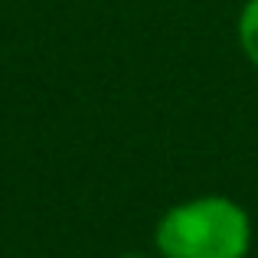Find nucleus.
<instances>
[{"mask_svg":"<svg viewBox=\"0 0 258 258\" xmlns=\"http://www.w3.org/2000/svg\"><path fill=\"white\" fill-rule=\"evenodd\" d=\"M252 216L226 193L180 200L154 226V252L160 258H248Z\"/></svg>","mask_w":258,"mask_h":258,"instance_id":"f257e3e1","label":"nucleus"},{"mask_svg":"<svg viewBox=\"0 0 258 258\" xmlns=\"http://www.w3.org/2000/svg\"><path fill=\"white\" fill-rule=\"evenodd\" d=\"M235 39H239L242 56L258 69V0H245L235 20Z\"/></svg>","mask_w":258,"mask_h":258,"instance_id":"f03ea898","label":"nucleus"},{"mask_svg":"<svg viewBox=\"0 0 258 258\" xmlns=\"http://www.w3.org/2000/svg\"><path fill=\"white\" fill-rule=\"evenodd\" d=\"M118 258H154V255H144V252H124V255H118Z\"/></svg>","mask_w":258,"mask_h":258,"instance_id":"7ed1b4c3","label":"nucleus"}]
</instances>
